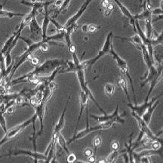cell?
Returning a JSON list of instances; mask_svg holds the SVG:
<instances>
[{
	"instance_id": "obj_1",
	"label": "cell",
	"mask_w": 163,
	"mask_h": 163,
	"mask_svg": "<svg viewBox=\"0 0 163 163\" xmlns=\"http://www.w3.org/2000/svg\"><path fill=\"white\" fill-rule=\"evenodd\" d=\"M64 64L63 62L57 60V59L56 60H47L42 64L37 66L34 70L31 71L26 75L11 80L8 83H6L5 87L8 91L11 88V86L18 85L19 83L31 82L35 83V84H39V83L42 82L43 79H44L43 77L51 75V73L57 67L64 65Z\"/></svg>"
},
{
	"instance_id": "obj_2",
	"label": "cell",
	"mask_w": 163,
	"mask_h": 163,
	"mask_svg": "<svg viewBox=\"0 0 163 163\" xmlns=\"http://www.w3.org/2000/svg\"><path fill=\"white\" fill-rule=\"evenodd\" d=\"M53 90L50 89L48 88V86H47L46 88H45L44 91H43V98L42 99L41 102L39 104H38L36 107H34V110H35L36 114L37 116V119H39V122H40V129H39V131L36 134V138H38L39 136L43 133V129H44V125H43V117H44V112L45 110H46V106L47 102L48 101V100L51 98L52 96L53 93H54Z\"/></svg>"
},
{
	"instance_id": "obj_3",
	"label": "cell",
	"mask_w": 163,
	"mask_h": 163,
	"mask_svg": "<svg viewBox=\"0 0 163 163\" xmlns=\"http://www.w3.org/2000/svg\"><path fill=\"white\" fill-rule=\"evenodd\" d=\"M115 124V122H112V121H109V122H100L99 125L96 126H93V127L90 128L89 126H88L86 129L82 130V131H79L77 134H76L71 139L67 142V145L70 144L71 143H73V141H76V140L81 139V138H84V137L87 136L88 134H89L90 133L95 132L97 131H102V130H107L109 129L112 127L113 125Z\"/></svg>"
},
{
	"instance_id": "obj_4",
	"label": "cell",
	"mask_w": 163,
	"mask_h": 163,
	"mask_svg": "<svg viewBox=\"0 0 163 163\" xmlns=\"http://www.w3.org/2000/svg\"><path fill=\"white\" fill-rule=\"evenodd\" d=\"M131 116L134 117V119H135V120L138 122V126H139L140 131L143 133L144 136L146 138H147L148 139H150L151 141H158L161 143V144L163 145V142H162V137H159V134H162V131H161L159 134L155 135L152 132V131L150 130V128H149L148 124H147L143 120L141 117H139V116L137 115L135 112H134L132 111L131 112Z\"/></svg>"
},
{
	"instance_id": "obj_5",
	"label": "cell",
	"mask_w": 163,
	"mask_h": 163,
	"mask_svg": "<svg viewBox=\"0 0 163 163\" xmlns=\"http://www.w3.org/2000/svg\"><path fill=\"white\" fill-rule=\"evenodd\" d=\"M110 53L112 55V57H113L114 60H115L116 61H117L118 66H119V69H120L121 71H122V73L124 74V75L128 78V80L130 81V83H131V90H132V92H133V94H134V104L135 105L138 104H137L136 96H135V91H134V83H133V82H133L132 78H131V75H130V73H129V69H128L127 62H126V60H123V59L121 58L120 57H119V55H118L116 53L115 51H114L113 48H112V46H111V48H110Z\"/></svg>"
},
{
	"instance_id": "obj_6",
	"label": "cell",
	"mask_w": 163,
	"mask_h": 163,
	"mask_svg": "<svg viewBox=\"0 0 163 163\" xmlns=\"http://www.w3.org/2000/svg\"><path fill=\"white\" fill-rule=\"evenodd\" d=\"M76 73V75H77V78H78V80H79V85H80V86H81L82 91L83 92L86 94V96H87L88 98V99L91 100V101H92L93 103L95 104L96 105L97 107H98V108L99 109L100 112H103L104 115V114H107V112H106L104 110V109H102V107H100L99 104L98 103V101H97L96 99L95 98V97H94L92 92L90 91L89 88L88 87V84L86 81V75H85V71L84 70H79Z\"/></svg>"
},
{
	"instance_id": "obj_7",
	"label": "cell",
	"mask_w": 163,
	"mask_h": 163,
	"mask_svg": "<svg viewBox=\"0 0 163 163\" xmlns=\"http://www.w3.org/2000/svg\"><path fill=\"white\" fill-rule=\"evenodd\" d=\"M33 122V118L28 119V120L25 121V122L21 123V124L18 125V126H15V127L11 128L10 130H8L6 131V134H5V136L3 137V138L2 140H0V147L4 144L5 143H6L7 141L10 140L12 138H14L15 137H16L19 133L21 132L22 131L27 127V126H29V125L32 124Z\"/></svg>"
},
{
	"instance_id": "obj_8",
	"label": "cell",
	"mask_w": 163,
	"mask_h": 163,
	"mask_svg": "<svg viewBox=\"0 0 163 163\" xmlns=\"http://www.w3.org/2000/svg\"><path fill=\"white\" fill-rule=\"evenodd\" d=\"M111 37H112V33H110L108 34V36H107V39H106V42L104 45L103 48L100 50L98 56H96L95 58L91 59V60H86V61L82 62L81 63L82 66L85 69H86L88 67H90V66H92L93 64H95L102 56H104V55H106V54L110 53V48L111 46H112V45H111V43H112Z\"/></svg>"
},
{
	"instance_id": "obj_9",
	"label": "cell",
	"mask_w": 163,
	"mask_h": 163,
	"mask_svg": "<svg viewBox=\"0 0 163 163\" xmlns=\"http://www.w3.org/2000/svg\"><path fill=\"white\" fill-rule=\"evenodd\" d=\"M91 119H93L94 120L96 121L97 122H109V121H112L114 122H119V123H124L125 119H122V116L119 115V105L117 106L116 107V110H114V112H112L110 115L108 114H104V116L99 117V116H95L93 114L90 115Z\"/></svg>"
},
{
	"instance_id": "obj_10",
	"label": "cell",
	"mask_w": 163,
	"mask_h": 163,
	"mask_svg": "<svg viewBox=\"0 0 163 163\" xmlns=\"http://www.w3.org/2000/svg\"><path fill=\"white\" fill-rule=\"evenodd\" d=\"M19 155H24L29 156L33 159L34 162H38V161H46L47 159L46 155H45V153H39L36 151L31 152L29 150H12L10 151L8 153L6 154L5 156L1 157L4 156H19Z\"/></svg>"
},
{
	"instance_id": "obj_11",
	"label": "cell",
	"mask_w": 163,
	"mask_h": 163,
	"mask_svg": "<svg viewBox=\"0 0 163 163\" xmlns=\"http://www.w3.org/2000/svg\"><path fill=\"white\" fill-rule=\"evenodd\" d=\"M162 96V93H161L159 96L152 98L150 101H149V100H147V101H144V103L142 104H140V105H138V104L134 105L131 103H128V107H129L131 109V110H132L134 112H135L137 115L139 116V117H142L146 111L148 110L149 107H151V106L154 103H155L156 100L159 99V98H160Z\"/></svg>"
},
{
	"instance_id": "obj_12",
	"label": "cell",
	"mask_w": 163,
	"mask_h": 163,
	"mask_svg": "<svg viewBox=\"0 0 163 163\" xmlns=\"http://www.w3.org/2000/svg\"><path fill=\"white\" fill-rule=\"evenodd\" d=\"M68 102L69 101L67 100V104H66V106H65V108H64L63 112H62L61 116H60V119H59L58 122H57V124L55 125V128H54L51 141L55 142V143H57V138H58V136L60 133L61 130L63 129V128L64 126V123H65V119H64V117H65V113H66V112H67V108Z\"/></svg>"
},
{
	"instance_id": "obj_13",
	"label": "cell",
	"mask_w": 163,
	"mask_h": 163,
	"mask_svg": "<svg viewBox=\"0 0 163 163\" xmlns=\"http://www.w3.org/2000/svg\"><path fill=\"white\" fill-rule=\"evenodd\" d=\"M79 100H80V112H79V115L78 117V120L77 123H76V129L75 131H77L78 127H79V121H80L82 116L83 114V111H84L85 108H86L87 110H88V98L86 96V95L82 91L80 92V95H79Z\"/></svg>"
},
{
	"instance_id": "obj_14",
	"label": "cell",
	"mask_w": 163,
	"mask_h": 163,
	"mask_svg": "<svg viewBox=\"0 0 163 163\" xmlns=\"http://www.w3.org/2000/svg\"><path fill=\"white\" fill-rule=\"evenodd\" d=\"M29 29H30L31 34H32L31 38H32V39H36V37H38V36L40 35L42 32V28L39 27L37 21H36V16H34L33 18H32L30 23L29 24Z\"/></svg>"
},
{
	"instance_id": "obj_15",
	"label": "cell",
	"mask_w": 163,
	"mask_h": 163,
	"mask_svg": "<svg viewBox=\"0 0 163 163\" xmlns=\"http://www.w3.org/2000/svg\"><path fill=\"white\" fill-rule=\"evenodd\" d=\"M159 103H160V100H159V99L156 100V103L154 104H152L151 107H149L148 110L146 111L144 113H143V115L141 117L142 119H143V120L147 124H148V125L150 124V121H151V119H152V113H153V112L155 111L156 109L157 106H159Z\"/></svg>"
},
{
	"instance_id": "obj_16",
	"label": "cell",
	"mask_w": 163,
	"mask_h": 163,
	"mask_svg": "<svg viewBox=\"0 0 163 163\" xmlns=\"http://www.w3.org/2000/svg\"><path fill=\"white\" fill-rule=\"evenodd\" d=\"M117 83H118V85L119 86V87L122 88V89L123 90V91H124L125 94H126V97H127V98H128V103H131V98H130L129 95H128L127 82H126V79H125L124 77H119L117 80Z\"/></svg>"
},
{
	"instance_id": "obj_17",
	"label": "cell",
	"mask_w": 163,
	"mask_h": 163,
	"mask_svg": "<svg viewBox=\"0 0 163 163\" xmlns=\"http://www.w3.org/2000/svg\"><path fill=\"white\" fill-rule=\"evenodd\" d=\"M25 16L24 14L14 13V12L8 11L6 10H3L2 8H0V18H12L14 17H23Z\"/></svg>"
},
{
	"instance_id": "obj_18",
	"label": "cell",
	"mask_w": 163,
	"mask_h": 163,
	"mask_svg": "<svg viewBox=\"0 0 163 163\" xmlns=\"http://www.w3.org/2000/svg\"><path fill=\"white\" fill-rule=\"evenodd\" d=\"M57 143H58V144L60 146V147L63 149L64 151L67 152V155L70 153V150H69V149L67 148V142L66 141L65 138H64V136L60 134V133L58 136V138H57Z\"/></svg>"
},
{
	"instance_id": "obj_19",
	"label": "cell",
	"mask_w": 163,
	"mask_h": 163,
	"mask_svg": "<svg viewBox=\"0 0 163 163\" xmlns=\"http://www.w3.org/2000/svg\"><path fill=\"white\" fill-rule=\"evenodd\" d=\"M17 33H18V32H15V33H14L13 35H12L11 37H10L9 39H8V40L6 42V43H5V45H4V46H3V48H2V50H0V51H1L2 54H3V55H4V54L6 52V51H7V50H8V48H9L10 46H11L12 42H13L14 39H15V36H16Z\"/></svg>"
},
{
	"instance_id": "obj_20",
	"label": "cell",
	"mask_w": 163,
	"mask_h": 163,
	"mask_svg": "<svg viewBox=\"0 0 163 163\" xmlns=\"http://www.w3.org/2000/svg\"><path fill=\"white\" fill-rule=\"evenodd\" d=\"M104 91L107 97H112L115 92V86L111 83H107L104 86Z\"/></svg>"
},
{
	"instance_id": "obj_21",
	"label": "cell",
	"mask_w": 163,
	"mask_h": 163,
	"mask_svg": "<svg viewBox=\"0 0 163 163\" xmlns=\"http://www.w3.org/2000/svg\"><path fill=\"white\" fill-rule=\"evenodd\" d=\"M120 152H119V150H113V152L107 158V162H116V160L117 159V158L119 157Z\"/></svg>"
},
{
	"instance_id": "obj_22",
	"label": "cell",
	"mask_w": 163,
	"mask_h": 163,
	"mask_svg": "<svg viewBox=\"0 0 163 163\" xmlns=\"http://www.w3.org/2000/svg\"><path fill=\"white\" fill-rule=\"evenodd\" d=\"M101 144V138L99 136L96 137L93 140V146H94V155H96L97 150L98 147Z\"/></svg>"
},
{
	"instance_id": "obj_23",
	"label": "cell",
	"mask_w": 163,
	"mask_h": 163,
	"mask_svg": "<svg viewBox=\"0 0 163 163\" xmlns=\"http://www.w3.org/2000/svg\"><path fill=\"white\" fill-rule=\"evenodd\" d=\"M0 126H1V127L3 129V131H4L5 133L8 131V129H7L6 121V119H5V117H4V113H3L2 111H0Z\"/></svg>"
},
{
	"instance_id": "obj_24",
	"label": "cell",
	"mask_w": 163,
	"mask_h": 163,
	"mask_svg": "<svg viewBox=\"0 0 163 163\" xmlns=\"http://www.w3.org/2000/svg\"><path fill=\"white\" fill-rule=\"evenodd\" d=\"M77 160H78L77 156H76L75 153H71V152H70V153L68 154V156L67 158V162L73 163L76 162Z\"/></svg>"
},
{
	"instance_id": "obj_25",
	"label": "cell",
	"mask_w": 163,
	"mask_h": 163,
	"mask_svg": "<svg viewBox=\"0 0 163 163\" xmlns=\"http://www.w3.org/2000/svg\"><path fill=\"white\" fill-rule=\"evenodd\" d=\"M139 162L141 163H150L151 161H150V158L147 156H142L140 157L139 159Z\"/></svg>"
},
{
	"instance_id": "obj_26",
	"label": "cell",
	"mask_w": 163,
	"mask_h": 163,
	"mask_svg": "<svg viewBox=\"0 0 163 163\" xmlns=\"http://www.w3.org/2000/svg\"><path fill=\"white\" fill-rule=\"evenodd\" d=\"M111 148L113 150H119V143L117 140H113L111 143Z\"/></svg>"
},
{
	"instance_id": "obj_27",
	"label": "cell",
	"mask_w": 163,
	"mask_h": 163,
	"mask_svg": "<svg viewBox=\"0 0 163 163\" xmlns=\"http://www.w3.org/2000/svg\"><path fill=\"white\" fill-rule=\"evenodd\" d=\"M39 48H40L42 51H43V52H46V51L48 50V48H49V47H48V45L47 44L46 42H44L42 43V45Z\"/></svg>"
},
{
	"instance_id": "obj_28",
	"label": "cell",
	"mask_w": 163,
	"mask_h": 163,
	"mask_svg": "<svg viewBox=\"0 0 163 163\" xmlns=\"http://www.w3.org/2000/svg\"><path fill=\"white\" fill-rule=\"evenodd\" d=\"M151 14L154 15H162V8H156V9L152 10Z\"/></svg>"
},
{
	"instance_id": "obj_29",
	"label": "cell",
	"mask_w": 163,
	"mask_h": 163,
	"mask_svg": "<svg viewBox=\"0 0 163 163\" xmlns=\"http://www.w3.org/2000/svg\"><path fill=\"white\" fill-rule=\"evenodd\" d=\"M15 105H13L11 106V107H8V108L6 110V112H7L8 114H12L14 112H15Z\"/></svg>"
},
{
	"instance_id": "obj_30",
	"label": "cell",
	"mask_w": 163,
	"mask_h": 163,
	"mask_svg": "<svg viewBox=\"0 0 163 163\" xmlns=\"http://www.w3.org/2000/svg\"><path fill=\"white\" fill-rule=\"evenodd\" d=\"M88 162H90V163H93V162H96V156H95V155H91L90 156L88 157V159H87Z\"/></svg>"
},
{
	"instance_id": "obj_31",
	"label": "cell",
	"mask_w": 163,
	"mask_h": 163,
	"mask_svg": "<svg viewBox=\"0 0 163 163\" xmlns=\"http://www.w3.org/2000/svg\"><path fill=\"white\" fill-rule=\"evenodd\" d=\"M96 29H98V27H96L95 25H93V24H91V25L88 26V32L93 33L95 32Z\"/></svg>"
},
{
	"instance_id": "obj_32",
	"label": "cell",
	"mask_w": 163,
	"mask_h": 163,
	"mask_svg": "<svg viewBox=\"0 0 163 163\" xmlns=\"http://www.w3.org/2000/svg\"><path fill=\"white\" fill-rule=\"evenodd\" d=\"M85 155L86 156L88 157L92 155V150H91V148H87L86 150H85Z\"/></svg>"
},
{
	"instance_id": "obj_33",
	"label": "cell",
	"mask_w": 163,
	"mask_h": 163,
	"mask_svg": "<svg viewBox=\"0 0 163 163\" xmlns=\"http://www.w3.org/2000/svg\"><path fill=\"white\" fill-rule=\"evenodd\" d=\"M30 61H31V63L35 66H37L38 64H39V59L36 58H33V57L32 59L30 60Z\"/></svg>"
},
{
	"instance_id": "obj_34",
	"label": "cell",
	"mask_w": 163,
	"mask_h": 163,
	"mask_svg": "<svg viewBox=\"0 0 163 163\" xmlns=\"http://www.w3.org/2000/svg\"><path fill=\"white\" fill-rule=\"evenodd\" d=\"M64 3V0H55V6L57 7H60L63 5Z\"/></svg>"
},
{
	"instance_id": "obj_35",
	"label": "cell",
	"mask_w": 163,
	"mask_h": 163,
	"mask_svg": "<svg viewBox=\"0 0 163 163\" xmlns=\"http://www.w3.org/2000/svg\"><path fill=\"white\" fill-rule=\"evenodd\" d=\"M69 50H70V53L73 54V53H76V47L74 45H72L71 44L70 46H69Z\"/></svg>"
},
{
	"instance_id": "obj_36",
	"label": "cell",
	"mask_w": 163,
	"mask_h": 163,
	"mask_svg": "<svg viewBox=\"0 0 163 163\" xmlns=\"http://www.w3.org/2000/svg\"><path fill=\"white\" fill-rule=\"evenodd\" d=\"M82 32H85V33L88 32V25L84 24V25L82 26Z\"/></svg>"
},
{
	"instance_id": "obj_37",
	"label": "cell",
	"mask_w": 163,
	"mask_h": 163,
	"mask_svg": "<svg viewBox=\"0 0 163 163\" xmlns=\"http://www.w3.org/2000/svg\"><path fill=\"white\" fill-rule=\"evenodd\" d=\"M113 8H114V6H113V5L112 4V3H109L108 6H107V9L109 10V11H112Z\"/></svg>"
},
{
	"instance_id": "obj_38",
	"label": "cell",
	"mask_w": 163,
	"mask_h": 163,
	"mask_svg": "<svg viewBox=\"0 0 163 163\" xmlns=\"http://www.w3.org/2000/svg\"><path fill=\"white\" fill-rule=\"evenodd\" d=\"M109 3H110L109 0H103V2H102V6L107 8V6H108Z\"/></svg>"
},
{
	"instance_id": "obj_39",
	"label": "cell",
	"mask_w": 163,
	"mask_h": 163,
	"mask_svg": "<svg viewBox=\"0 0 163 163\" xmlns=\"http://www.w3.org/2000/svg\"><path fill=\"white\" fill-rule=\"evenodd\" d=\"M110 15V11H109V10H106L105 12H104V15L106 17H108L109 15Z\"/></svg>"
},
{
	"instance_id": "obj_40",
	"label": "cell",
	"mask_w": 163,
	"mask_h": 163,
	"mask_svg": "<svg viewBox=\"0 0 163 163\" xmlns=\"http://www.w3.org/2000/svg\"><path fill=\"white\" fill-rule=\"evenodd\" d=\"M97 162H98V163H103V162H107V159H99V160H98V161H96Z\"/></svg>"
},
{
	"instance_id": "obj_41",
	"label": "cell",
	"mask_w": 163,
	"mask_h": 163,
	"mask_svg": "<svg viewBox=\"0 0 163 163\" xmlns=\"http://www.w3.org/2000/svg\"><path fill=\"white\" fill-rule=\"evenodd\" d=\"M84 39H85V40H88V37H85Z\"/></svg>"
}]
</instances>
